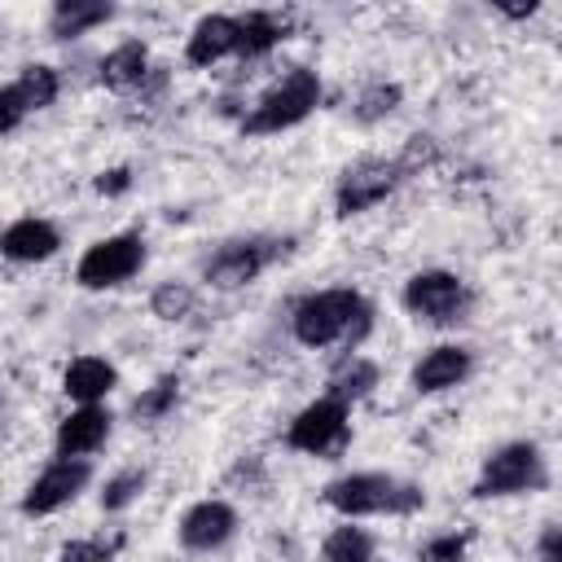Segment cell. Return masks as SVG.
<instances>
[{"mask_svg": "<svg viewBox=\"0 0 562 562\" xmlns=\"http://www.w3.org/2000/svg\"><path fill=\"white\" fill-rule=\"evenodd\" d=\"M404 176H408V171H404L400 158H391V162H386V158H369V162L347 167L342 180H338V189H334L338 215H360V211L378 206L386 193H395V184H400Z\"/></svg>", "mask_w": 562, "mask_h": 562, "instance_id": "52a82bcc", "label": "cell"}, {"mask_svg": "<svg viewBox=\"0 0 562 562\" xmlns=\"http://www.w3.org/2000/svg\"><path fill=\"white\" fill-rule=\"evenodd\" d=\"M176 400H180V382L176 378H162V382H154L149 391H140L132 400V417L136 422H158V417H167L176 408Z\"/></svg>", "mask_w": 562, "mask_h": 562, "instance_id": "603a6c76", "label": "cell"}, {"mask_svg": "<svg viewBox=\"0 0 562 562\" xmlns=\"http://www.w3.org/2000/svg\"><path fill=\"white\" fill-rule=\"evenodd\" d=\"M465 549H470V536H465V531H443V536L426 540V544L417 549V558H422V562H461Z\"/></svg>", "mask_w": 562, "mask_h": 562, "instance_id": "83f0119b", "label": "cell"}, {"mask_svg": "<svg viewBox=\"0 0 562 562\" xmlns=\"http://www.w3.org/2000/svg\"><path fill=\"white\" fill-rule=\"evenodd\" d=\"M325 505H334L347 518L417 514L426 505V492L417 483H404V479H391V474H342L325 487Z\"/></svg>", "mask_w": 562, "mask_h": 562, "instance_id": "7a4b0ae2", "label": "cell"}, {"mask_svg": "<svg viewBox=\"0 0 562 562\" xmlns=\"http://www.w3.org/2000/svg\"><path fill=\"white\" fill-rule=\"evenodd\" d=\"M114 386H119V369H114L110 360H101V356H79V360H70L66 373H61V391H66L70 400H79V404H97V400H105Z\"/></svg>", "mask_w": 562, "mask_h": 562, "instance_id": "2e32d148", "label": "cell"}, {"mask_svg": "<svg viewBox=\"0 0 562 562\" xmlns=\"http://www.w3.org/2000/svg\"><path fill=\"white\" fill-rule=\"evenodd\" d=\"M373 321V307L364 303L360 290H347V285H334V290H316L307 299L294 303L290 312V329L303 347H334L342 338H360Z\"/></svg>", "mask_w": 562, "mask_h": 562, "instance_id": "6da1fadb", "label": "cell"}, {"mask_svg": "<svg viewBox=\"0 0 562 562\" xmlns=\"http://www.w3.org/2000/svg\"><path fill=\"white\" fill-rule=\"evenodd\" d=\"M228 53H241V18H224V13L202 18L189 35V48H184V57L193 66H211Z\"/></svg>", "mask_w": 562, "mask_h": 562, "instance_id": "9a60e30c", "label": "cell"}, {"mask_svg": "<svg viewBox=\"0 0 562 562\" xmlns=\"http://www.w3.org/2000/svg\"><path fill=\"white\" fill-rule=\"evenodd\" d=\"M470 369H474V360H470L465 347H457V342L430 347V351L413 364V391H417V395L452 391V386H461V382L470 378Z\"/></svg>", "mask_w": 562, "mask_h": 562, "instance_id": "7c38bea8", "label": "cell"}, {"mask_svg": "<svg viewBox=\"0 0 562 562\" xmlns=\"http://www.w3.org/2000/svg\"><path fill=\"white\" fill-rule=\"evenodd\" d=\"M193 303H198V294H193L184 281H162V285L154 290V299H149V312H154L158 321H184V316L193 312Z\"/></svg>", "mask_w": 562, "mask_h": 562, "instance_id": "cb8c5ba5", "label": "cell"}, {"mask_svg": "<svg viewBox=\"0 0 562 562\" xmlns=\"http://www.w3.org/2000/svg\"><path fill=\"white\" fill-rule=\"evenodd\" d=\"M123 549V536H92V540H66L57 562H110Z\"/></svg>", "mask_w": 562, "mask_h": 562, "instance_id": "484cf974", "label": "cell"}, {"mask_svg": "<svg viewBox=\"0 0 562 562\" xmlns=\"http://www.w3.org/2000/svg\"><path fill=\"white\" fill-rule=\"evenodd\" d=\"M325 386H329V391H325L329 400H338V404H356V400H364V395L378 386V364L364 360V356H342Z\"/></svg>", "mask_w": 562, "mask_h": 562, "instance_id": "d6986e66", "label": "cell"}, {"mask_svg": "<svg viewBox=\"0 0 562 562\" xmlns=\"http://www.w3.org/2000/svg\"><path fill=\"white\" fill-rule=\"evenodd\" d=\"M496 9H501L505 18H531V13H536V4H531V0H527V4H496Z\"/></svg>", "mask_w": 562, "mask_h": 562, "instance_id": "1f68e13d", "label": "cell"}, {"mask_svg": "<svg viewBox=\"0 0 562 562\" xmlns=\"http://www.w3.org/2000/svg\"><path fill=\"white\" fill-rule=\"evenodd\" d=\"M536 549H540V558H544V562H562V531H558V527H549V531L540 536V544H536Z\"/></svg>", "mask_w": 562, "mask_h": 562, "instance_id": "4dcf8cb0", "label": "cell"}, {"mask_svg": "<svg viewBox=\"0 0 562 562\" xmlns=\"http://www.w3.org/2000/svg\"><path fill=\"white\" fill-rule=\"evenodd\" d=\"M140 268H145V237L140 233H114V237H101L83 250L75 281L83 290H110V285L132 281Z\"/></svg>", "mask_w": 562, "mask_h": 562, "instance_id": "5b68a950", "label": "cell"}, {"mask_svg": "<svg viewBox=\"0 0 562 562\" xmlns=\"http://www.w3.org/2000/svg\"><path fill=\"white\" fill-rule=\"evenodd\" d=\"M26 119V105H22V97L13 92V83L9 88H0V132L9 136V132H18V123Z\"/></svg>", "mask_w": 562, "mask_h": 562, "instance_id": "f1b7e54d", "label": "cell"}, {"mask_svg": "<svg viewBox=\"0 0 562 562\" xmlns=\"http://www.w3.org/2000/svg\"><path fill=\"white\" fill-rule=\"evenodd\" d=\"M316 101H321V79H316V70L294 66L281 83H272V88L255 101V110L241 119V132H246V136L285 132V127L303 123V119L316 110Z\"/></svg>", "mask_w": 562, "mask_h": 562, "instance_id": "3957f363", "label": "cell"}, {"mask_svg": "<svg viewBox=\"0 0 562 562\" xmlns=\"http://www.w3.org/2000/svg\"><path fill=\"white\" fill-rule=\"evenodd\" d=\"M290 241H268V237H241V241H224L211 259H206V281L220 290H237L250 285Z\"/></svg>", "mask_w": 562, "mask_h": 562, "instance_id": "ba28073f", "label": "cell"}, {"mask_svg": "<svg viewBox=\"0 0 562 562\" xmlns=\"http://www.w3.org/2000/svg\"><path fill=\"white\" fill-rule=\"evenodd\" d=\"M404 307L426 321V325H452L465 316L470 307V290L457 272H443V268H426V272H413L408 285H404Z\"/></svg>", "mask_w": 562, "mask_h": 562, "instance_id": "8992f818", "label": "cell"}, {"mask_svg": "<svg viewBox=\"0 0 562 562\" xmlns=\"http://www.w3.org/2000/svg\"><path fill=\"white\" fill-rule=\"evenodd\" d=\"M88 479H92V465H88L83 457H57V461L44 465V470L35 474V483L26 487L22 514H31V518L57 514L61 505H70V501L88 487Z\"/></svg>", "mask_w": 562, "mask_h": 562, "instance_id": "9c48e42d", "label": "cell"}, {"mask_svg": "<svg viewBox=\"0 0 562 562\" xmlns=\"http://www.w3.org/2000/svg\"><path fill=\"white\" fill-rule=\"evenodd\" d=\"M395 105H400V88H395V83H369V88L360 92V101H356V119H360V123H378V119H386Z\"/></svg>", "mask_w": 562, "mask_h": 562, "instance_id": "4316f807", "label": "cell"}, {"mask_svg": "<svg viewBox=\"0 0 562 562\" xmlns=\"http://www.w3.org/2000/svg\"><path fill=\"white\" fill-rule=\"evenodd\" d=\"M57 246H61V233H57L48 220H35V215L13 220V224L4 228V237H0V250H4V259H13V263H40V259H53Z\"/></svg>", "mask_w": 562, "mask_h": 562, "instance_id": "5bb4252c", "label": "cell"}, {"mask_svg": "<svg viewBox=\"0 0 562 562\" xmlns=\"http://www.w3.org/2000/svg\"><path fill=\"white\" fill-rule=\"evenodd\" d=\"M233 531H237V509L228 501H198L180 518V544L193 549V553L220 549Z\"/></svg>", "mask_w": 562, "mask_h": 562, "instance_id": "8fae6325", "label": "cell"}, {"mask_svg": "<svg viewBox=\"0 0 562 562\" xmlns=\"http://www.w3.org/2000/svg\"><path fill=\"white\" fill-rule=\"evenodd\" d=\"M544 483H549V474H544L540 448L518 439V443L496 448L483 461V470L474 479V496L479 501H487V496H518V492H540Z\"/></svg>", "mask_w": 562, "mask_h": 562, "instance_id": "277c9868", "label": "cell"}, {"mask_svg": "<svg viewBox=\"0 0 562 562\" xmlns=\"http://www.w3.org/2000/svg\"><path fill=\"white\" fill-rule=\"evenodd\" d=\"M13 92L22 97V105H26V114H31V110H44V105L57 101L61 79H57L53 66H26V70L13 79Z\"/></svg>", "mask_w": 562, "mask_h": 562, "instance_id": "7402d4cb", "label": "cell"}, {"mask_svg": "<svg viewBox=\"0 0 562 562\" xmlns=\"http://www.w3.org/2000/svg\"><path fill=\"white\" fill-rule=\"evenodd\" d=\"M285 443L294 452H312V457H325V452H338L347 443V404L338 400H316L307 404L290 426H285Z\"/></svg>", "mask_w": 562, "mask_h": 562, "instance_id": "30bf717a", "label": "cell"}, {"mask_svg": "<svg viewBox=\"0 0 562 562\" xmlns=\"http://www.w3.org/2000/svg\"><path fill=\"white\" fill-rule=\"evenodd\" d=\"M114 18V4H101V0H57L53 4V18H48V31L53 40H75L101 22Z\"/></svg>", "mask_w": 562, "mask_h": 562, "instance_id": "e0dca14e", "label": "cell"}, {"mask_svg": "<svg viewBox=\"0 0 562 562\" xmlns=\"http://www.w3.org/2000/svg\"><path fill=\"white\" fill-rule=\"evenodd\" d=\"M145 470H119V474H110L105 479V487H101V509L105 514H119V509H127L140 492H145Z\"/></svg>", "mask_w": 562, "mask_h": 562, "instance_id": "d4e9b609", "label": "cell"}, {"mask_svg": "<svg viewBox=\"0 0 562 562\" xmlns=\"http://www.w3.org/2000/svg\"><path fill=\"white\" fill-rule=\"evenodd\" d=\"M281 40H285V22H281L277 13L255 9V13L241 18V57H263V53L277 48Z\"/></svg>", "mask_w": 562, "mask_h": 562, "instance_id": "ffe728a7", "label": "cell"}, {"mask_svg": "<svg viewBox=\"0 0 562 562\" xmlns=\"http://www.w3.org/2000/svg\"><path fill=\"white\" fill-rule=\"evenodd\" d=\"M127 184H132V171H127V167H110V171H101V176H97V193H105V198L123 193Z\"/></svg>", "mask_w": 562, "mask_h": 562, "instance_id": "f546056e", "label": "cell"}, {"mask_svg": "<svg viewBox=\"0 0 562 562\" xmlns=\"http://www.w3.org/2000/svg\"><path fill=\"white\" fill-rule=\"evenodd\" d=\"M149 75V48L140 40H123L119 48H110L101 57V83L105 88H136L140 79Z\"/></svg>", "mask_w": 562, "mask_h": 562, "instance_id": "ac0fdd59", "label": "cell"}, {"mask_svg": "<svg viewBox=\"0 0 562 562\" xmlns=\"http://www.w3.org/2000/svg\"><path fill=\"white\" fill-rule=\"evenodd\" d=\"M110 413L101 404H79L70 417L57 426V457H88L110 439Z\"/></svg>", "mask_w": 562, "mask_h": 562, "instance_id": "4fadbf2b", "label": "cell"}, {"mask_svg": "<svg viewBox=\"0 0 562 562\" xmlns=\"http://www.w3.org/2000/svg\"><path fill=\"white\" fill-rule=\"evenodd\" d=\"M321 558L325 562H373V536L364 527H334L321 544Z\"/></svg>", "mask_w": 562, "mask_h": 562, "instance_id": "44dd1931", "label": "cell"}]
</instances>
